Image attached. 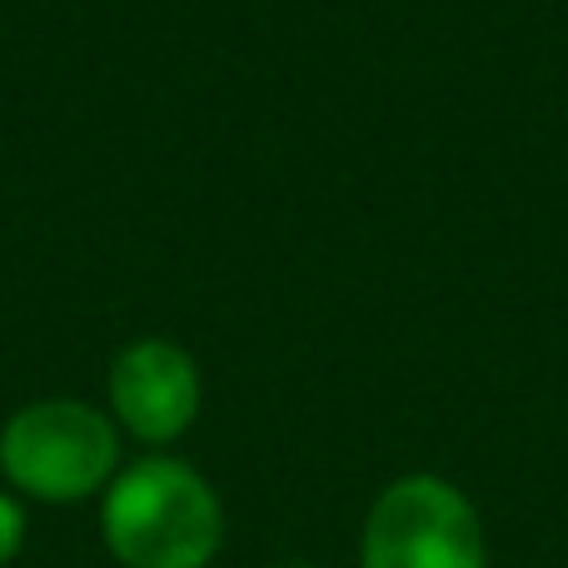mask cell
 Returning <instances> with one entry per match:
<instances>
[{
    "mask_svg": "<svg viewBox=\"0 0 568 568\" xmlns=\"http://www.w3.org/2000/svg\"><path fill=\"white\" fill-rule=\"evenodd\" d=\"M0 469L20 494L75 504L120 474V424L80 399H36L0 429Z\"/></svg>",
    "mask_w": 568,
    "mask_h": 568,
    "instance_id": "2",
    "label": "cell"
},
{
    "mask_svg": "<svg viewBox=\"0 0 568 568\" xmlns=\"http://www.w3.org/2000/svg\"><path fill=\"white\" fill-rule=\"evenodd\" d=\"M359 559L364 568H484L479 514L449 479H394L364 519Z\"/></svg>",
    "mask_w": 568,
    "mask_h": 568,
    "instance_id": "3",
    "label": "cell"
},
{
    "mask_svg": "<svg viewBox=\"0 0 568 568\" xmlns=\"http://www.w3.org/2000/svg\"><path fill=\"white\" fill-rule=\"evenodd\" d=\"M20 544H26V514H20L16 499H6V494H0V568L16 559Z\"/></svg>",
    "mask_w": 568,
    "mask_h": 568,
    "instance_id": "5",
    "label": "cell"
},
{
    "mask_svg": "<svg viewBox=\"0 0 568 568\" xmlns=\"http://www.w3.org/2000/svg\"><path fill=\"white\" fill-rule=\"evenodd\" d=\"M100 529L125 568H205L225 539V509L205 474L150 454L110 479Z\"/></svg>",
    "mask_w": 568,
    "mask_h": 568,
    "instance_id": "1",
    "label": "cell"
},
{
    "mask_svg": "<svg viewBox=\"0 0 568 568\" xmlns=\"http://www.w3.org/2000/svg\"><path fill=\"white\" fill-rule=\"evenodd\" d=\"M284 568H310V564H284Z\"/></svg>",
    "mask_w": 568,
    "mask_h": 568,
    "instance_id": "6",
    "label": "cell"
},
{
    "mask_svg": "<svg viewBox=\"0 0 568 568\" xmlns=\"http://www.w3.org/2000/svg\"><path fill=\"white\" fill-rule=\"evenodd\" d=\"M110 419L140 444H175L200 419V369L185 344H125L110 364Z\"/></svg>",
    "mask_w": 568,
    "mask_h": 568,
    "instance_id": "4",
    "label": "cell"
}]
</instances>
